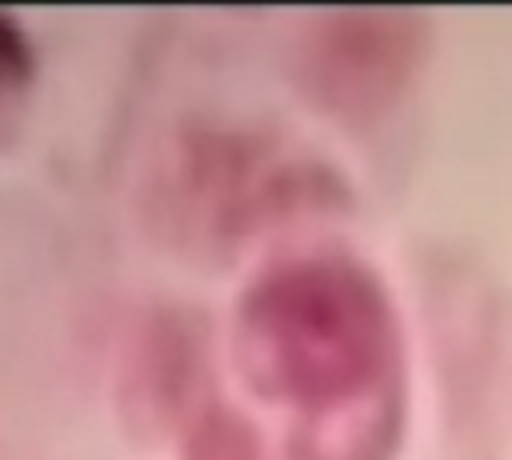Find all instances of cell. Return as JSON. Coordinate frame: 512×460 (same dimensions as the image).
<instances>
[{
  "mask_svg": "<svg viewBox=\"0 0 512 460\" xmlns=\"http://www.w3.org/2000/svg\"><path fill=\"white\" fill-rule=\"evenodd\" d=\"M180 460H264V448L244 416L220 404H208L192 420Z\"/></svg>",
  "mask_w": 512,
  "mask_h": 460,
  "instance_id": "obj_3",
  "label": "cell"
},
{
  "mask_svg": "<svg viewBox=\"0 0 512 460\" xmlns=\"http://www.w3.org/2000/svg\"><path fill=\"white\" fill-rule=\"evenodd\" d=\"M396 356L376 280L336 256H300L260 272L232 316L236 372L268 400L332 416L372 396Z\"/></svg>",
  "mask_w": 512,
  "mask_h": 460,
  "instance_id": "obj_1",
  "label": "cell"
},
{
  "mask_svg": "<svg viewBox=\"0 0 512 460\" xmlns=\"http://www.w3.org/2000/svg\"><path fill=\"white\" fill-rule=\"evenodd\" d=\"M28 76H32V48L20 32V24L8 12H0V100L20 92L28 84Z\"/></svg>",
  "mask_w": 512,
  "mask_h": 460,
  "instance_id": "obj_4",
  "label": "cell"
},
{
  "mask_svg": "<svg viewBox=\"0 0 512 460\" xmlns=\"http://www.w3.org/2000/svg\"><path fill=\"white\" fill-rule=\"evenodd\" d=\"M300 196V168L268 136L244 128H196L180 136L152 180V220L192 244L228 248Z\"/></svg>",
  "mask_w": 512,
  "mask_h": 460,
  "instance_id": "obj_2",
  "label": "cell"
}]
</instances>
